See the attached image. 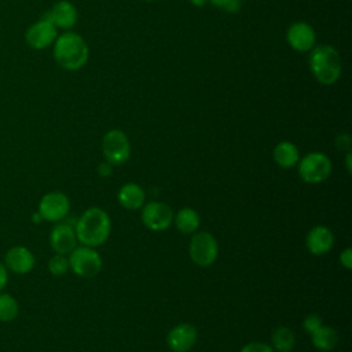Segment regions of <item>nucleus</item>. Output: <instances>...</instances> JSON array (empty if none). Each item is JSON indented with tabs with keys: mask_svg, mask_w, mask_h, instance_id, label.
Masks as SVG:
<instances>
[{
	"mask_svg": "<svg viewBox=\"0 0 352 352\" xmlns=\"http://www.w3.org/2000/svg\"><path fill=\"white\" fill-rule=\"evenodd\" d=\"M77 241L89 248L103 245L110 236L111 221L109 214L100 208H88L74 224Z\"/></svg>",
	"mask_w": 352,
	"mask_h": 352,
	"instance_id": "1",
	"label": "nucleus"
},
{
	"mask_svg": "<svg viewBox=\"0 0 352 352\" xmlns=\"http://www.w3.org/2000/svg\"><path fill=\"white\" fill-rule=\"evenodd\" d=\"M52 47L55 62L69 72L81 69L89 56V48L85 40L76 32L66 30L65 33L58 34Z\"/></svg>",
	"mask_w": 352,
	"mask_h": 352,
	"instance_id": "2",
	"label": "nucleus"
},
{
	"mask_svg": "<svg viewBox=\"0 0 352 352\" xmlns=\"http://www.w3.org/2000/svg\"><path fill=\"white\" fill-rule=\"evenodd\" d=\"M308 65L314 77L324 85L334 84L341 74V56L331 45L314 47Z\"/></svg>",
	"mask_w": 352,
	"mask_h": 352,
	"instance_id": "3",
	"label": "nucleus"
},
{
	"mask_svg": "<svg viewBox=\"0 0 352 352\" xmlns=\"http://www.w3.org/2000/svg\"><path fill=\"white\" fill-rule=\"evenodd\" d=\"M298 176L309 184H318L327 180L331 175L330 158L319 151L309 153L298 160Z\"/></svg>",
	"mask_w": 352,
	"mask_h": 352,
	"instance_id": "4",
	"label": "nucleus"
},
{
	"mask_svg": "<svg viewBox=\"0 0 352 352\" xmlns=\"http://www.w3.org/2000/svg\"><path fill=\"white\" fill-rule=\"evenodd\" d=\"M69 270L82 278H92L102 270L100 254L89 246H76L67 256Z\"/></svg>",
	"mask_w": 352,
	"mask_h": 352,
	"instance_id": "5",
	"label": "nucleus"
},
{
	"mask_svg": "<svg viewBox=\"0 0 352 352\" xmlns=\"http://www.w3.org/2000/svg\"><path fill=\"white\" fill-rule=\"evenodd\" d=\"M188 253L194 264L199 267L212 265L219 254V245L216 238L206 231H197L192 234Z\"/></svg>",
	"mask_w": 352,
	"mask_h": 352,
	"instance_id": "6",
	"label": "nucleus"
},
{
	"mask_svg": "<svg viewBox=\"0 0 352 352\" xmlns=\"http://www.w3.org/2000/svg\"><path fill=\"white\" fill-rule=\"evenodd\" d=\"M102 151L109 164H125L131 155V143L125 132L121 129H111L106 132L102 139Z\"/></svg>",
	"mask_w": 352,
	"mask_h": 352,
	"instance_id": "7",
	"label": "nucleus"
},
{
	"mask_svg": "<svg viewBox=\"0 0 352 352\" xmlns=\"http://www.w3.org/2000/svg\"><path fill=\"white\" fill-rule=\"evenodd\" d=\"M37 212L43 221L59 223L70 212V199L62 191H50L40 198Z\"/></svg>",
	"mask_w": 352,
	"mask_h": 352,
	"instance_id": "8",
	"label": "nucleus"
},
{
	"mask_svg": "<svg viewBox=\"0 0 352 352\" xmlns=\"http://www.w3.org/2000/svg\"><path fill=\"white\" fill-rule=\"evenodd\" d=\"M58 37V29L44 15L33 22L25 32V41L32 50H44L54 44Z\"/></svg>",
	"mask_w": 352,
	"mask_h": 352,
	"instance_id": "9",
	"label": "nucleus"
},
{
	"mask_svg": "<svg viewBox=\"0 0 352 352\" xmlns=\"http://www.w3.org/2000/svg\"><path fill=\"white\" fill-rule=\"evenodd\" d=\"M140 219L148 230L164 231L173 223V212L165 202L151 201L142 206Z\"/></svg>",
	"mask_w": 352,
	"mask_h": 352,
	"instance_id": "10",
	"label": "nucleus"
},
{
	"mask_svg": "<svg viewBox=\"0 0 352 352\" xmlns=\"http://www.w3.org/2000/svg\"><path fill=\"white\" fill-rule=\"evenodd\" d=\"M3 263L10 274L26 275L33 271L36 265V257L29 248L23 245H14L6 250Z\"/></svg>",
	"mask_w": 352,
	"mask_h": 352,
	"instance_id": "11",
	"label": "nucleus"
},
{
	"mask_svg": "<svg viewBox=\"0 0 352 352\" xmlns=\"http://www.w3.org/2000/svg\"><path fill=\"white\" fill-rule=\"evenodd\" d=\"M48 241L54 253L67 256L77 246V236H76L74 227L63 221L56 223L50 231Z\"/></svg>",
	"mask_w": 352,
	"mask_h": 352,
	"instance_id": "12",
	"label": "nucleus"
},
{
	"mask_svg": "<svg viewBox=\"0 0 352 352\" xmlns=\"http://www.w3.org/2000/svg\"><path fill=\"white\" fill-rule=\"evenodd\" d=\"M198 331L191 323H179L166 336V344L172 352H188L197 342Z\"/></svg>",
	"mask_w": 352,
	"mask_h": 352,
	"instance_id": "13",
	"label": "nucleus"
},
{
	"mask_svg": "<svg viewBox=\"0 0 352 352\" xmlns=\"http://www.w3.org/2000/svg\"><path fill=\"white\" fill-rule=\"evenodd\" d=\"M286 38L289 45L298 52L311 51L316 43L315 30L307 22L292 23L286 32Z\"/></svg>",
	"mask_w": 352,
	"mask_h": 352,
	"instance_id": "14",
	"label": "nucleus"
},
{
	"mask_svg": "<svg viewBox=\"0 0 352 352\" xmlns=\"http://www.w3.org/2000/svg\"><path fill=\"white\" fill-rule=\"evenodd\" d=\"M44 16L48 18L56 29L69 30L76 25L78 14L73 3L69 0H59L44 14Z\"/></svg>",
	"mask_w": 352,
	"mask_h": 352,
	"instance_id": "15",
	"label": "nucleus"
},
{
	"mask_svg": "<svg viewBox=\"0 0 352 352\" xmlns=\"http://www.w3.org/2000/svg\"><path fill=\"white\" fill-rule=\"evenodd\" d=\"M305 245L312 254H326L333 249L334 235L326 226H315L308 231Z\"/></svg>",
	"mask_w": 352,
	"mask_h": 352,
	"instance_id": "16",
	"label": "nucleus"
},
{
	"mask_svg": "<svg viewBox=\"0 0 352 352\" xmlns=\"http://www.w3.org/2000/svg\"><path fill=\"white\" fill-rule=\"evenodd\" d=\"M117 199L122 208L129 210H136L144 205L146 194L139 184L126 183L118 190Z\"/></svg>",
	"mask_w": 352,
	"mask_h": 352,
	"instance_id": "17",
	"label": "nucleus"
},
{
	"mask_svg": "<svg viewBox=\"0 0 352 352\" xmlns=\"http://www.w3.org/2000/svg\"><path fill=\"white\" fill-rule=\"evenodd\" d=\"M272 157H274V161L280 168H285V169L293 168L294 165H297V162L300 160V154H298L297 146L294 143H292V142H287V140L279 142L275 146V148L272 151Z\"/></svg>",
	"mask_w": 352,
	"mask_h": 352,
	"instance_id": "18",
	"label": "nucleus"
},
{
	"mask_svg": "<svg viewBox=\"0 0 352 352\" xmlns=\"http://www.w3.org/2000/svg\"><path fill=\"white\" fill-rule=\"evenodd\" d=\"M173 221L176 228L184 235H192L198 231L201 224L199 214L192 208H183L176 214H173Z\"/></svg>",
	"mask_w": 352,
	"mask_h": 352,
	"instance_id": "19",
	"label": "nucleus"
},
{
	"mask_svg": "<svg viewBox=\"0 0 352 352\" xmlns=\"http://www.w3.org/2000/svg\"><path fill=\"white\" fill-rule=\"evenodd\" d=\"M311 341L314 346L319 351L329 352L333 351L338 344V333L330 326L320 324L315 331L311 333Z\"/></svg>",
	"mask_w": 352,
	"mask_h": 352,
	"instance_id": "20",
	"label": "nucleus"
},
{
	"mask_svg": "<svg viewBox=\"0 0 352 352\" xmlns=\"http://www.w3.org/2000/svg\"><path fill=\"white\" fill-rule=\"evenodd\" d=\"M271 346L278 352H290L296 344L294 333L285 326H280L274 330L271 336Z\"/></svg>",
	"mask_w": 352,
	"mask_h": 352,
	"instance_id": "21",
	"label": "nucleus"
},
{
	"mask_svg": "<svg viewBox=\"0 0 352 352\" xmlns=\"http://www.w3.org/2000/svg\"><path fill=\"white\" fill-rule=\"evenodd\" d=\"M19 315V302L18 300L7 293L0 292V322L1 323H11Z\"/></svg>",
	"mask_w": 352,
	"mask_h": 352,
	"instance_id": "22",
	"label": "nucleus"
},
{
	"mask_svg": "<svg viewBox=\"0 0 352 352\" xmlns=\"http://www.w3.org/2000/svg\"><path fill=\"white\" fill-rule=\"evenodd\" d=\"M48 271L54 276H62L69 271V258L65 254H58L55 253L50 260H48Z\"/></svg>",
	"mask_w": 352,
	"mask_h": 352,
	"instance_id": "23",
	"label": "nucleus"
},
{
	"mask_svg": "<svg viewBox=\"0 0 352 352\" xmlns=\"http://www.w3.org/2000/svg\"><path fill=\"white\" fill-rule=\"evenodd\" d=\"M320 324H323L322 318H320L319 315H316V314H309V315H307V316L304 318V320H302V329H304V331L308 333V334H311L312 331H315Z\"/></svg>",
	"mask_w": 352,
	"mask_h": 352,
	"instance_id": "24",
	"label": "nucleus"
},
{
	"mask_svg": "<svg viewBox=\"0 0 352 352\" xmlns=\"http://www.w3.org/2000/svg\"><path fill=\"white\" fill-rule=\"evenodd\" d=\"M239 352H274V349L268 344L254 341V342H249V344L243 345Z\"/></svg>",
	"mask_w": 352,
	"mask_h": 352,
	"instance_id": "25",
	"label": "nucleus"
},
{
	"mask_svg": "<svg viewBox=\"0 0 352 352\" xmlns=\"http://www.w3.org/2000/svg\"><path fill=\"white\" fill-rule=\"evenodd\" d=\"M340 263L346 270L352 268V250H351V248H346L340 253Z\"/></svg>",
	"mask_w": 352,
	"mask_h": 352,
	"instance_id": "26",
	"label": "nucleus"
},
{
	"mask_svg": "<svg viewBox=\"0 0 352 352\" xmlns=\"http://www.w3.org/2000/svg\"><path fill=\"white\" fill-rule=\"evenodd\" d=\"M336 146L338 147V150H346L349 151V147H351V138L349 135H338L337 139H336Z\"/></svg>",
	"mask_w": 352,
	"mask_h": 352,
	"instance_id": "27",
	"label": "nucleus"
},
{
	"mask_svg": "<svg viewBox=\"0 0 352 352\" xmlns=\"http://www.w3.org/2000/svg\"><path fill=\"white\" fill-rule=\"evenodd\" d=\"M8 276H10V272L6 268L3 260H0V292H3L7 285H8Z\"/></svg>",
	"mask_w": 352,
	"mask_h": 352,
	"instance_id": "28",
	"label": "nucleus"
},
{
	"mask_svg": "<svg viewBox=\"0 0 352 352\" xmlns=\"http://www.w3.org/2000/svg\"><path fill=\"white\" fill-rule=\"evenodd\" d=\"M98 175L102 177H109L111 175V164H109L107 161L102 162L98 165Z\"/></svg>",
	"mask_w": 352,
	"mask_h": 352,
	"instance_id": "29",
	"label": "nucleus"
},
{
	"mask_svg": "<svg viewBox=\"0 0 352 352\" xmlns=\"http://www.w3.org/2000/svg\"><path fill=\"white\" fill-rule=\"evenodd\" d=\"M345 165H346L348 173H351L352 172V153L351 151H348L345 155Z\"/></svg>",
	"mask_w": 352,
	"mask_h": 352,
	"instance_id": "30",
	"label": "nucleus"
},
{
	"mask_svg": "<svg viewBox=\"0 0 352 352\" xmlns=\"http://www.w3.org/2000/svg\"><path fill=\"white\" fill-rule=\"evenodd\" d=\"M209 3H212L213 6H216V7H219V8H226V6L228 4V1L230 0H208Z\"/></svg>",
	"mask_w": 352,
	"mask_h": 352,
	"instance_id": "31",
	"label": "nucleus"
},
{
	"mask_svg": "<svg viewBox=\"0 0 352 352\" xmlns=\"http://www.w3.org/2000/svg\"><path fill=\"white\" fill-rule=\"evenodd\" d=\"M32 220H33V223H36V224H38V223H41V221H43V219H41V216L38 214V212H37V210L32 214Z\"/></svg>",
	"mask_w": 352,
	"mask_h": 352,
	"instance_id": "32",
	"label": "nucleus"
},
{
	"mask_svg": "<svg viewBox=\"0 0 352 352\" xmlns=\"http://www.w3.org/2000/svg\"><path fill=\"white\" fill-rule=\"evenodd\" d=\"M191 3H192L194 6H197V7H202L204 4L208 3V0H191Z\"/></svg>",
	"mask_w": 352,
	"mask_h": 352,
	"instance_id": "33",
	"label": "nucleus"
},
{
	"mask_svg": "<svg viewBox=\"0 0 352 352\" xmlns=\"http://www.w3.org/2000/svg\"><path fill=\"white\" fill-rule=\"evenodd\" d=\"M144 1H155V0H144Z\"/></svg>",
	"mask_w": 352,
	"mask_h": 352,
	"instance_id": "34",
	"label": "nucleus"
}]
</instances>
